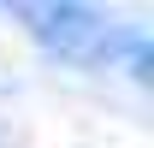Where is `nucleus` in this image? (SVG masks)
<instances>
[]
</instances>
